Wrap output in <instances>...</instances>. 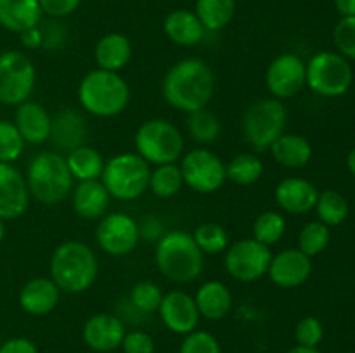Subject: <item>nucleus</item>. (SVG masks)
I'll return each instance as SVG.
<instances>
[{"label":"nucleus","instance_id":"4c0bfd02","mask_svg":"<svg viewBox=\"0 0 355 353\" xmlns=\"http://www.w3.org/2000/svg\"><path fill=\"white\" fill-rule=\"evenodd\" d=\"M24 138L12 121L0 120V163H14L24 151Z\"/></svg>","mask_w":355,"mask_h":353},{"label":"nucleus","instance_id":"de8ad7c7","mask_svg":"<svg viewBox=\"0 0 355 353\" xmlns=\"http://www.w3.org/2000/svg\"><path fill=\"white\" fill-rule=\"evenodd\" d=\"M21 38V44H23L24 48H33L42 47V42H44V37H42V30H40V24L35 28H30V30H24L23 33H19Z\"/></svg>","mask_w":355,"mask_h":353},{"label":"nucleus","instance_id":"a211bd4d","mask_svg":"<svg viewBox=\"0 0 355 353\" xmlns=\"http://www.w3.org/2000/svg\"><path fill=\"white\" fill-rule=\"evenodd\" d=\"M125 325L121 318L110 314H97L83 325V341L97 353H107L120 348L125 338Z\"/></svg>","mask_w":355,"mask_h":353},{"label":"nucleus","instance_id":"aec40b11","mask_svg":"<svg viewBox=\"0 0 355 353\" xmlns=\"http://www.w3.org/2000/svg\"><path fill=\"white\" fill-rule=\"evenodd\" d=\"M59 298H61V289L55 286L51 277H35L21 287L17 301L21 310L26 311L28 315L44 317L58 307Z\"/></svg>","mask_w":355,"mask_h":353},{"label":"nucleus","instance_id":"c756f323","mask_svg":"<svg viewBox=\"0 0 355 353\" xmlns=\"http://www.w3.org/2000/svg\"><path fill=\"white\" fill-rule=\"evenodd\" d=\"M236 12V0H196L194 14L207 31H218L227 26Z\"/></svg>","mask_w":355,"mask_h":353},{"label":"nucleus","instance_id":"b1692460","mask_svg":"<svg viewBox=\"0 0 355 353\" xmlns=\"http://www.w3.org/2000/svg\"><path fill=\"white\" fill-rule=\"evenodd\" d=\"M42 7L38 0H0V26L14 33L38 26L42 23Z\"/></svg>","mask_w":355,"mask_h":353},{"label":"nucleus","instance_id":"9d476101","mask_svg":"<svg viewBox=\"0 0 355 353\" xmlns=\"http://www.w3.org/2000/svg\"><path fill=\"white\" fill-rule=\"evenodd\" d=\"M37 83V69L24 52L0 54V104L19 106L30 99Z\"/></svg>","mask_w":355,"mask_h":353},{"label":"nucleus","instance_id":"a19ab883","mask_svg":"<svg viewBox=\"0 0 355 353\" xmlns=\"http://www.w3.org/2000/svg\"><path fill=\"white\" fill-rule=\"evenodd\" d=\"M179 353H222V350L211 332L193 331L180 343Z\"/></svg>","mask_w":355,"mask_h":353},{"label":"nucleus","instance_id":"72a5a7b5","mask_svg":"<svg viewBox=\"0 0 355 353\" xmlns=\"http://www.w3.org/2000/svg\"><path fill=\"white\" fill-rule=\"evenodd\" d=\"M187 132L200 144H214L220 137V120L207 107L187 114Z\"/></svg>","mask_w":355,"mask_h":353},{"label":"nucleus","instance_id":"412c9836","mask_svg":"<svg viewBox=\"0 0 355 353\" xmlns=\"http://www.w3.org/2000/svg\"><path fill=\"white\" fill-rule=\"evenodd\" d=\"M12 123L16 125L26 144L38 145L51 141L52 116L42 104L26 100V102L16 106Z\"/></svg>","mask_w":355,"mask_h":353},{"label":"nucleus","instance_id":"c9c22d12","mask_svg":"<svg viewBox=\"0 0 355 353\" xmlns=\"http://www.w3.org/2000/svg\"><path fill=\"white\" fill-rule=\"evenodd\" d=\"M284 232H286V220L277 211H263L253 221V239L266 246L279 242Z\"/></svg>","mask_w":355,"mask_h":353},{"label":"nucleus","instance_id":"bb28decb","mask_svg":"<svg viewBox=\"0 0 355 353\" xmlns=\"http://www.w3.org/2000/svg\"><path fill=\"white\" fill-rule=\"evenodd\" d=\"M94 59L99 69L118 73L130 62L132 59V44L125 35L107 33L99 38L94 48Z\"/></svg>","mask_w":355,"mask_h":353},{"label":"nucleus","instance_id":"f3484780","mask_svg":"<svg viewBox=\"0 0 355 353\" xmlns=\"http://www.w3.org/2000/svg\"><path fill=\"white\" fill-rule=\"evenodd\" d=\"M30 190L26 179L12 163H0V218L16 220L28 210Z\"/></svg>","mask_w":355,"mask_h":353},{"label":"nucleus","instance_id":"cd10ccee","mask_svg":"<svg viewBox=\"0 0 355 353\" xmlns=\"http://www.w3.org/2000/svg\"><path fill=\"white\" fill-rule=\"evenodd\" d=\"M270 154L274 161L284 168H304L312 159V145L304 135L284 132L272 145Z\"/></svg>","mask_w":355,"mask_h":353},{"label":"nucleus","instance_id":"393cba45","mask_svg":"<svg viewBox=\"0 0 355 353\" xmlns=\"http://www.w3.org/2000/svg\"><path fill=\"white\" fill-rule=\"evenodd\" d=\"M166 37L180 47H194L201 44L207 30L194 12L187 9H175L165 17L163 23Z\"/></svg>","mask_w":355,"mask_h":353},{"label":"nucleus","instance_id":"8fccbe9b","mask_svg":"<svg viewBox=\"0 0 355 353\" xmlns=\"http://www.w3.org/2000/svg\"><path fill=\"white\" fill-rule=\"evenodd\" d=\"M286 353H321V352H319L318 348H309V346L297 345V346H293V348L288 350Z\"/></svg>","mask_w":355,"mask_h":353},{"label":"nucleus","instance_id":"0eeeda50","mask_svg":"<svg viewBox=\"0 0 355 353\" xmlns=\"http://www.w3.org/2000/svg\"><path fill=\"white\" fill-rule=\"evenodd\" d=\"M151 165L137 152H121L106 161L101 175L111 197L120 201H134L149 189Z\"/></svg>","mask_w":355,"mask_h":353},{"label":"nucleus","instance_id":"c03bdc74","mask_svg":"<svg viewBox=\"0 0 355 353\" xmlns=\"http://www.w3.org/2000/svg\"><path fill=\"white\" fill-rule=\"evenodd\" d=\"M38 2H40L42 12L47 14L52 19H61L75 12L82 0H38Z\"/></svg>","mask_w":355,"mask_h":353},{"label":"nucleus","instance_id":"79ce46f5","mask_svg":"<svg viewBox=\"0 0 355 353\" xmlns=\"http://www.w3.org/2000/svg\"><path fill=\"white\" fill-rule=\"evenodd\" d=\"M322 338H324V327H322V322L319 318L309 315V317H304L302 320H298L297 327H295L297 345L309 346V348H318Z\"/></svg>","mask_w":355,"mask_h":353},{"label":"nucleus","instance_id":"6ab92c4d","mask_svg":"<svg viewBox=\"0 0 355 353\" xmlns=\"http://www.w3.org/2000/svg\"><path fill=\"white\" fill-rule=\"evenodd\" d=\"M318 196V187L302 176H288L281 180L274 192L277 206L291 215H304L314 210Z\"/></svg>","mask_w":355,"mask_h":353},{"label":"nucleus","instance_id":"7ed1b4c3","mask_svg":"<svg viewBox=\"0 0 355 353\" xmlns=\"http://www.w3.org/2000/svg\"><path fill=\"white\" fill-rule=\"evenodd\" d=\"M99 262L89 244L80 241L61 242L51 258V279L61 291L78 294L97 279Z\"/></svg>","mask_w":355,"mask_h":353},{"label":"nucleus","instance_id":"3c124183","mask_svg":"<svg viewBox=\"0 0 355 353\" xmlns=\"http://www.w3.org/2000/svg\"><path fill=\"white\" fill-rule=\"evenodd\" d=\"M347 168L350 170V173L355 175V147L349 152V156H347Z\"/></svg>","mask_w":355,"mask_h":353},{"label":"nucleus","instance_id":"dca6fc26","mask_svg":"<svg viewBox=\"0 0 355 353\" xmlns=\"http://www.w3.org/2000/svg\"><path fill=\"white\" fill-rule=\"evenodd\" d=\"M312 273V258L300 249H283L272 255L267 275L281 289H295L307 282Z\"/></svg>","mask_w":355,"mask_h":353},{"label":"nucleus","instance_id":"7c9ffc66","mask_svg":"<svg viewBox=\"0 0 355 353\" xmlns=\"http://www.w3.org/2000/svg\"><path fill=\"white\" fill-rule=\"evenodd\" d=\"M184 185L182 172L177 163H166V165L155 166L151 170V176H149V190L155 194L156 197L162 199H168L175 194L180 192Z\"/></svg>","mask_w":355,"mask_h":353},{"label":"nucleus","instance_id":"a878e982","mask_svg":"<svg viewBox=\"0 0 355 353\" xmlns=\"http://www.w3.org/2000/svg\"><path fill=\"white\" fill-rule=\"evenodd\" d=\"M198 311L207 320H222L232 308V293L224 282L208 280L194 294Z\"/></svg>","mask_w":355,"mask_h":353},{"label":"nucleus","instance_id":"ea45409f","mask_svg":"<svg viewBox=\"0 0 355 353\" xmlns=\"http://www.w3.org/2000/svg\"><path fill=\"white\" fill-rule=\"evenodd\" d=\"M333 42H335L338 54L355 61V16L342 17L336 23L335 30H333Z\"/></svg>","mask_w":355,"mask_h":353},{"label":"nucleus","instance_id":"09e8293b","mask_svg":"<svg viewBox=\"0 0 355 353\" xmlns=\"http://www.w3.org/2000/svg\"><path fill=\"white\" fill-rule=\"evenodd\" d=\"M335 7L342 17L355 16V0H335Z\"/></svg>","mask_w":355,"mask_h":353},{"label":"nucleus","instance_id":"f257e3e1","mask_svg":"<svg viewBox=\"0 0 355 353\" xmlns=\"http://www.w3.org/2000/svg\"><path fill=\"white\" fill-rule=\"evenodd\" d=\"M162 92L172 107L187 114L194 113L205 109L214 97L215 75L201 59H182L166 71Z\"/></svg>","mask_w":355,"mask_h":353},{"label":"nucleus","instance_id":"49530a36","mask_svg":"<svg viewBox=\"0 0 355 353\" xmlns=\"http://www.w3.org/2000/svg\"><path fill=\"white\" fill-rule=\"evenodd\" d=\"M0 353H38V350L28 338H12L0 346Z\"/></svg>","mask_w":355,"mask_h":353},{"label":"nucleus","instance_id":"9b49d317","mask_svg":"<svg viewBox=\"0 0 355 353\" xmlns=\"http://www.w3.org/2000/svg\"><path fill=\"white\" fill-rule=\"evenodd\" d=\"M184 185L198 194L217 192L227 180L225 163L214 151L205 147L191 149L180 161Z\"/></svg>","mask_w":355,"mask_h":353},{"label":"nucleus","instance_id":"ddd939ff","mask_svg":"<svg viewBox=\"0 0 355 353\" xmlns=\"http://www.w3.org/2000/svg\"><path fill=\"white\" fill-rule=\"evenodd\" d=\"M266 85L274 99H291L307 85V62L291 52L277 55L266 71Z\"/></svg>","mask_w":355,"mask_h":353},{"label":"nucleus","instance_id":"a18cd8bd","mask_svg":"<svg viewBox=\"0 0 355 353\" xmlns=\"http://www.w3.org/2000/svg\"><path fill=\"white\" fill-rule=\"evenodd\" d=\"M42 37H44V42H42V47L45 48H59L62 44H64V38L68 35V30L64 26H61L59 21H51V23L45 24L44 28L40 26Z\"/></svg>","mask_w":355,"mask_h":353},{"label":"nucleus","instance_id":"c85d7f7f","mask_svg":"<svg viewBox=\"0 0 355 353\" xmlns=\"http://www.w3.org/2000/svg\"><path fill=\"white\" fill-rule=\"evenodd\" d=\"M66 163H68L71 176L78 182L101 179L104 165H106L101 152L85 144L69 151L68 156H66Z\"/></svg>","mask_w":355,"mask_h":353},{"label":"nucleus","instance_id":"f03ea898","mask_svg":"<svg viewBox=\"0 0 355 353\" xmlns=\"http://www.w3.org/2000/svg\"><path fill=\"white\" fill-rule=\"evenodd\" d=\"M155 260L159 272L177 284L193 282L205 269L203 251L186 230H168L159 235Z\"/></svg>","mask_w":355,"mask_h":353},{"label":"nucleus","instance_id":"4468645a","mask_svg":"<svg viewBox=\"0 0 355 353\" xmlns=\"http://www.w3.org/2000/svg\"><path fill=\"white\" fill-rule=\"evenodd\" d=\"M139 237L141 228L127 213L104 215L96 228L97 244L111 256H125L134 251Z\"/></svg>","mask_w":355,"mask_h":353},{"label":"nucleus","instance_id":"f8f14e48","mask_svg":"<svg viewBox=\"0 0 355 353\" xmlns=\"http://www.w3.org/2000/svg\"><path fill=\"white\" fill-rule=\"evenodd\" d=\"M270 260V246L262 244L253 237L239 239L225 249L224 266L232 279L239 282H255L267 275Z\"/></svg>","mask_w":355,"mask_h":353},{"label":"nucleus","instance_id":"5701e85b","mask_svg":"<svg viewBox=\"0 0 355 353\" xmlns=\"http://www.w3.org/2000/svg\"><path fill=\"white\" fill-rule=\"evenodd\" d=\"M51 138L55 147L64 149V151H73L85 144L87 138V121L80 111L73 107L59 111L52 118V132Z\"/></svg>","mask_w":355,"mask_h":353},{"label":"nucleus","instance_id":"20e7f679","mask_svg":"<svg viewBox=\"0 0 355 353\" xmlns=\"http://www.w3.org/2000/svg\"><path fill=\"white\" fill-rule=\"evenodd\" d=\"M78 100L87 113L97 118H113L127 109L130 87L120 73L96 68L80 82Z\"/></svg>","mask_w":355,"mask_h":353},{"label":"nucleus","instance_id":"603ef678","mask_svg":"<svg viewBox=\"0 0 355 353\" xmlns=\"http://www.w3.org/2000/svg\"><path fill=\"white\" fill-rule=\"evenodd\" d=\"M3 237H6V225H3V220L0 218V242L3 241Z\"/></svg>","mask_w":355,"mask_h":353},{"label":"nucleus","instance_id":"2eb2a0df","mask_svg":"<svg viewBox=\"0 0 355 353\" xmlns=\"http://www.w3.org/2000/svg\"><path fill=\"white\" fill-rule=\"evenodd\" d=\"M158 311L165 327L182 336L196 331L201 318L194 296L184 293V291H170V293L163 294Z\"/></svg>","mask_w":355,"mask_h":353},{"label":"nucleus","instance_id":"6e6552de","mask_svg":"<svg viewBox=\"0 0 355 353\" xmlns=\"http://www.w3.org/2000/svg\"><path fill=\"white\" fill-rule=\"evenodd\" d=\"M137 154L149 165L177 163L184 154L182 132L168 120L155 118L137 128L134 137Z\"/></svg>","mask_w":355,"mask_h":353},{"label":"nucleus","instance_id":"473e14b6","mask_svg":"<svg viewBox=\"0 0 355 353\" xmlns=\"http://www.w3.org/2000/svg\"><path fill=\"white\" fill-rule=\"evenodd\" d=\"M314 210L318 211L319 221L328 227H336L349 217V201L338 190L326 189L319 192Z\"/></svg>","mask_w":355,"mask_h":353},{"label":"nucleus","instance_id":"58836bf2","mask_svg":"<svg viewBox=\"0 0 355 353\" xmlns=\"http://www.w3.org/2000/svg\"><path fill=\"white\" fill-rule=\"evenodd\" d=\"M163 300L162 287L151 280H141L135 284L130 291V301L137 310L141 311H158Z\"/></svg>","mask_w":355,"mask_h":353},{"label":"nucleus","instance_id":"2f4dec72","mask_svg":"<svg viewBox=\"0 0 355 353\" xmlns=\"http://www.w3.org/2000/svg\"><path fill=\"white\" fill-rule=\"evenodd\" d=\"M225 173H227V179L238 185H252L259 182L262 176L263 163L253 152H241L225 163Z\"/></svg>","mask_w":355,"mask_h":353},{"label":"nucleus","instance_id":"1a4fd4ad","mask_svg":"<svg viewBox=\"0 0 355 353\" xmlns=\"http://www.w3.org/2000/svg\"><path fill=\"white\" fill-rule=\"evenodd\" d=\"M354 71L349 59L338 52H319L307 62V85L322 97H340L349 92Z\"/></svg>","mask_w":355,"mask_h":353},{"label":"nucleus","instance_id":"f704fd0d","mask_svg":"<svg viewBox=\"0 0 355 353\" xmlns=\"http://www.w3.org/2000/svg\"><path fill=\"white\" fill-rule=\"evenodd\" d=\"M193 237L196 241L198 248L203 251V255H218L229 248V234L222 225L215 221H207L194 228Z\"/></svg>","mask_w":355,"mask_h":353},{"label":"nucleus","instance_id":"37998d69","mask_svg":"<svg viewBox=\"0 0 355 353\" xmlns=\"http://www.w3.org/2000/svg\"><path fill=\"white\" fill-rule=\"evenodd\" d=\"M121 348L123 353H155V339L144 331L125 332Z\"/></svg>","mask_w":355,"mask_h":353},{"label":"nucleus","instance_id":"e433bc0d","mask_svg":"<svg viewBox=\"0 0 355 353\" xmlns=\"http://www.w3.org/2000/svg\"><path fill=\"white\" fill-rule=\"evenodd\" d=\"M329 239H331V234H329L328 225L319 220L309 221L298 234V249L312 258V256L321 255L328 248Z\"/></svg>","mask_w":355,"mask_h":353},{"label":"nucleus","instance_id":"423d86ee","mask_svg":"<svg viewBox=\"0 0 355 353\" xmlns=\"http://www.w3.org/2000/svg\"><path fill=\"white\" fill-rule=\"evenodd\" d=\"M286 125L288 111L283 100L266 97L246 107L241 120V134L253 151L266 152L286 132Z\"/></svg>","mask_w":355,"mask_h":353},{"label":"nucleus","instance_id":"4be33fe9","mask_svg":"<svg viewBox=\"0 0 355 353\" xmlns=\"http://www.w3.org/2000/svg\"><path fill=\"white\" fill-rule=\"evenodd\" d=\"M110 192L101 179L78 182L73 187V210L83 220H99L110 206Z\"/></svg>","mask_w":355,"mask_h":353},{"label":"nucleus","instance_id":"39448f33","mask_svg":"<svg viewBox=\"0 0 355 353\" xmlns=\"http://www.w3.org/2000/svg\"><path fill=\"white\" fill-rule=\"evenodd\" d=\"M24 179L31 196L45 206L62 203L73 190L75 180L64 156L54 151H44L35 156Z\"/></svg>","mask_w":355,"mask_h":353}]
</instances>
